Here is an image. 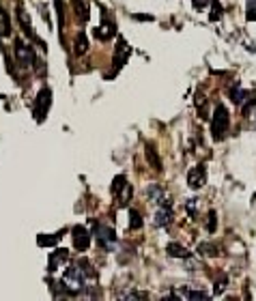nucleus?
Listing matches in <instances>:
<instances>
[{
    "label": "nucleus",
    "mask_w": 256,
    "mask_h": 301,
    "mask_svg": "<svg viewBox=\"0 0 256 301\" xmlns=\"http://www.w3.org/2000/svg\"><path fill=\"white\" fill-rule=\"evenodd\" d=\"M228 125H230V114H228V108L224 103L215 105V116L211 121V136L213 140H224L228 134Z\"/></svg>",
    "instance_id": "nucleus-1"
},
{
    "label": "nucleus",
    "mask_w": 256,
    "mask_h": 301,
    "mask_svg": "<svg viewBox=\"0 0 256 301\" xmlns=\"http://www.w3.org/2000/svg\"><path fill=\"white\" fill-rule=\"evenodd\" d=\"M84 280H86V273L80 269V267H69V269L62 273L60 286H62V290H67V295H78V292L84 288Z\"/></svg>",
    "instance_id": "nucleus-2"
},
{
    "label": "nucleus",
    "mask_w": 256,
    "mask_h": 301,
    "mask_svg": "<svg viewBox=\"0 0 256 301\" xmlns=\"http://www.w3.org/2000/svg\"><path fill=\"white\" fill-rule=\"evenodd\" d=\"M15 58H18V65H20V67H24V69H30L37 63L33 47H30L26 41H22V39L15 41Z\"/></svg>",
    "instance_id": "nucleus-3"
},
{
    "label": "nucleus",
    "mask_w": 256,
    "mask_h": 301,
    "mask_svg": "<svg viewBox=\"0 0 256 301\" xmlns=\"http://www.w3.org/2000/svg\"><path fill=\"white\" fill-rule=\"evenodd\" d=\"M50 105H52V91H50V88H41L39 95H37V101H35V118H37V123L45 121Z\"/></svg>",
    "instance_id": "nucleus-4"
},
{
    "label": "nucleus",
    "mask_w": 256,
    "mask_h": 301,
    "mask_svg": "<svg viewBox=\"0 0 256 301\" xmlns=\"http://www.w3.org/2000/svg\"><path fill=\"white\" fill-rule=\"evenodd\" d=\"M18 20H20V26H22V30L26 32V37H28V39H33V41H37V43H39V45H41L43 50H45V43H41V41H39V39H37L35 30H33V24H30V18H28V13L24 11V7H22V5H18Z\"/></svg>",
    "instance_id": "nucleus-5"
},
{
    "label": "nucleus",
    "mask_w": 256,
    "mask_h": 301,
    "mask_svg": "<svg viewBox=\"0 0 256 301\" xmlns=\"http://www.w3.org/2000/svg\"><path fill=\"white\" fill-rule=\"evenodd\" d=\"M187 183H189L191 190H201V187L207 183V170H205V166L191 168L189 172H187Z\"/></svg>",
    "instance_id": "nucleus-6"
},
{
    "label": "nucleus",
    "mask_w": 256,
    "mask_h": 301,
    "mask_svg": "<svg viewBox=\"0 0 256 301\" xmlns=\"http://www.w3.org/2000/svg\"><path fill=\"white\" fill-rule=\"evenodd\" d=\"M71 232H74V246L78 248V252H86V250H89L91 234H89V230H86L84 226H76Z\"/></svg>",
    "instance_id": "nucleus-7"
},
{
    "label": "nucleus",
    "mask_w": 256,
    "mask_h": 301,
    "mask_svg": "<svg viewBox=\"0 0 256 301\" xmlns=\"http://www.w3.org/2000/svg\"><path fill=\"white\" fill-rule=\"evenodd\" d=\"M95 239H97V243H99L103 250H110L112 243L116 241L114 230L108 228V226H97V230H95Z\"/></svg>",
    "instance_id": "nucleus-8"
},
{
    "label": "nucleus",
    "mask_w": 256,
    "mask_h": 301,
    "mask_svg": "<svg viewBox=\"0 0 256 301\" xmlns=\"http://www.w3.org/2000/svg\"><path fill=\"white\" fill-rule=\"evenodd\" d=\"M69 260V252L67 250H56L50 254V263H47V271L50 273H56L60 269V265H65Z\"/></svg>",
    "instance_id": "nucleus-9"
},
{
    "label": "nucleus",
    "mask_w": 256,
    "mask_h": 301,
    "mask_svg": "<svg viewBox=\"0 0 256 301\" xmlns=\"http://www.w3.org/2000/svg\"><path fill=\"white\" fill-rule=\"evenodd\" d=\"M147 194H149V198L153 200V202H157L159 207H168V205H170V200H168V194L164 192V187L151 185L149 190H147Z\"/></svg>",
    "instance_id": "nucleus-10"
},
{
    "label": "nucleus",
    "mask_w": 256,
    "mask_h": 301,
    "mask_svg": "<svg viewBox=\"0 0 256 301\" xmlns=\"http://www.w3.org/2000/svg\"><path fill=\"white\" fill-rule=\"evenodd\" d=\"M132 54V47L125 43V39H118V45H116V56H114V63H116V69H121L125 61L130 58Z\"/></svg>",
    "instance_id": "nucleus-11"
},
{
    "label": "nucleus",
    "mask_w": 256,
    "mask_h": 301,
    "mask_svg": "<svg viewBox=\"0 0 256 301\" xmlns=\"http://www.w3.org/2000/svg\"><path fill=\"white\" fill-rule=\"evenodd\" d=\"M145 157H147V161H149V166L153 168V170H162L164 166H162V159H159V155H157V151H155V146L153 144H147L145 146Z\"/></svg>",
    "instance_id": "nucleus-12"
},
{
    "label": "nucleus",
    "mask_w": 256,
    "mask_h": 301,
    "mask_svg": "<svg viewBox=\"0 0 256 301\" xmlns=\"http://www.w3.org/2000/svg\"><path fill=\"white\" fill-rule=\"evenodd\" d=\"M71 5H74V9H76V18L82 22V24H86L89 22V3L86 0H71Z\"/></svg>",
    "instance_id": "nucleus-13"
},
{
    "label": "nucleus",
    "mask_w": 256,
    "mask_h": 301,
    "mask_svg": "<svg viewBox=\"0 0 256 301\" xmlns=\"http://www.w3.org/2000/svg\"><path fill=\"white\" fill-rule=\"evenodd\" d=\"M172 222V209L168 207H159V211L155 213V226H168Z\"/></svg>",
    "instance_id": "nucleus-14"
},
{
    "label": "nucleus",
    "mask_w": 256,
    "mask_h": 301,
    "mask_svg": "<svg viewBox=\"0 0 256 301\" xmlns=\"http://www.w3.org/2000/svg\"><path fill=\"white\" fill-rule=\"evenodd\" d=\"M86 50H89V39H86L84 32H78V37L74 41V52H76V56H82V54H86Z\"/></svg>",
    "instance_id": "nucleus-15"
},
{
    "label": "nucleus",
    "mask_w": 256,
    "mask_h": 301,
    "mask_svg": "<svg viewBox=\"0 0 256 301\" xmlns=\"http://www.w3.org/2000/svg\"><path fill=\"white\" fill-rule=\"evenodd\" d=\"M112 35H114V24H110L108 20H103L101 26L95 30V37L103 39V41H106V39H112Z\"/></svg>",
    "instance_id": "nucleus-16"
},
{
    "label": "nucleus",
    "mask_w": 256,
    "mask_h": 301,
    "mask_svg": "<svg viewBox=\"0 0 256 301\" xmlns=\"http://www.w3.org/2000/svg\"><path fill=\"white\" fill-rule=\"evenodd\" d=\"M166 252H168V256H172V258H189V252L183 246H179V243H168Z\"/></svg>",
    "instance_id": "nucleus-17"
},
{
    "label": "nucleus",
    "mask_w": 256,
    "mask_h": 301,
    "mask_svg": "<svg viewBox=\"0 0 256 301\" xmlns=\"http://www.w3.org/2000/svg\"><path fill=\"white\" fill-rule=\"evenodd\" d=\"M11 35V20L3 7H0V37H9Z\"/></svg>",
    "instance_id": "nucleus-18"
},
{
    "label": "nucleus",
    "mask_w": 256,
    "mask_h": 301,
    "mask_svg": "<svg viewBox=\"0 0 256 301\" xmlns=\"http://www.w3.org/2000/svg\"><path fill=\"white\" fill-rule=\"evenodd\" d=\"M245 97H247V91H243V88L239 86V84H235L233 88H230V99H233L235 103H241Z\"/></svg>",
    "instance_id": "nucleus-19"
},
{
    "label": "nucleus",
    "mask_w": 256,
    "mask_h": 301,
    "mask_svg": "<svg viewBox=\"0 0 256 301\" xmlns=\"http://www.w3.org/2000/svg\"><path fill=\"white\" fill-rule=\"evenodd\" d=\"M130 228L132 230L142 228V217H140V213L136 209H130Z\"/></svg>",
    "instance_id": "nucleus-20"
},
{
    "label": "nucleus",
    "mask_w": 256,
    "mask_h": 301,
    "mask_svg": "<svg viewBox=\"0 0 256 301\" xmlns=\"http://www.w3.org/2000/svg\"><path fill=\"white\" fill-rule=\"evenodd\" d=\"M209 20L211 22H220L222 20V5L218 0H211V13H209Z\"/></svg>",
    "instance_id": "nucleus-21"
},
{
    "label": "nucleus",
    "mask_w": 256,
    "mask_h": 301,
    "mask_svg": "<svg viewBox=\"0 0 256 301\" xmlns=\"http://www.w3.org/2000/svg\"><path fill=\"white\" fill-rule=\"evenodd\" d=\"M56 241H58V234H52V237H47V234H39L37 237V243L43 248H50V246H56Z\"/></svg>",
    "instance_id": "nucleus-22"
},
{
    "label": "nucleus",
    "mask_w": 256,
    "mask_h": 301,
    "mask_svg": "<svg viewBox=\"0 0 256 301\" xmlns=\"http://www.w3.org/2000/svg\"><path fill=\"white\" fill-rule=\"evenodd\" d=\"M116 198H118V202H121V205H127V200L132 198V185H130V183H125V185H123V190L116 194Z\"/></svg>",
    "instance_id": "nucleus-23"
},
{
    "label": "nucleus",
    "mask_w": 256,
    "mask_h": 301,
    "mask_svg": "<svg viewBox=\"0 0 256 301\" xmlns=\"http://www.w3.org/2000/svg\"><path fill=\"white\" fill-rule=\"evenodd\" d=\"M198 252H201V254H205V256H215L218 254V248L213 246V243H201V246H198Z\"/></svg>",
    "instance_id": "nucleus-24"
},
{
    "label": "nucleus",
    "mask_w": 256,
    "mask_h": 301,
    "mask_svg": "<svg viewBox=\"0 0 256 301\" xmlns=\"http://www.w3.org/2000/svg\"><path fill=\"white\" fill-rule=\"evenodd\" d=\"M54 7H56V20H58V26L62 30V26H65V11H62V3H60V0H54Z\"/></svg>",
    "instance_id": "nucleus-25"
},
{
    "label": "nucleus",
    "mask_w": 256,
    "mask_h": 301,
    "mask_svg": "<svg viewBox=\"0 0 256 301\" xmlns=\"http://www.w3.org/2000/svg\"><path fill=\"white\" fill-rule=\"evenodd\" d=\"M123 185H125V176H123V174H118L114 181H112V196H116V194L123 190Z\"/></svg>",
    "instance_id": "nucleus-26"
},
{
    "label": "nucleus",
    "mask_w": 256,
    "mask_h": 301,
    "mask_svg": "<svg viewBox=\"0 0 256 301\" xmlns=\"http://www.w3.org/2000/svg\"><path fill=\"white\" fill-rule=\"evenodd\" d=\"M196 108H201V116H203V118L209 116V114H207V101H205V97H203V95H198V97H196Z\"/></svg>",
    "instance_id": "nucleus-27"
},
{
    "label": "nucleus",
    "mask_w": 256,
    "mask_h": 301,
    "mask_svg": "<svg viewBox=\"0 0 256 301\" xmlns=\"http://www.w3.org/2000/svg\"><path fill=\"white\" fill-rule=\"evenodd\" d=\"M226 284H228L226 275H222V278L218 280V284H215V288H213V292H215V295H220V292H224V290H226Z\"/></svg>",
    "instance_id": "nucleus-28"
},
{
    "label": "nucleus",
    "mask_w": 256,
    "mask_h": 301,
    "mask_svg": "<svg viewBox=\"0 0 256 301\" xmlns=\"http://www.w3.org/2000/svg\"><path fill=\"white\" fill-rule=\"evenodd\" d=\"M247 20L256 22V0H247Z\"/></svg>",
    "instance_id": "nucleus-29"
},
{
    "label": "nucleus",
    "mask_w": 256,
    "mask_h": 301,
    "mask_svg": "<svg viewBox=\"0 0 256 301\" xmlns=\"http://www.w3.org/2000/svg\"><path fill=\"white\" fill-rule=\"evenodd\" d=\"M185 297H187V299H209V295H207V292H203V290H187Z\"/></svg>",
    "instance_id": "nucleus-30"
},
{
    "label": "nucleus",
    "mask_w": 256,
    "mask_h": 301,
    "mask_svg": "<svg viewBox=\"0 0 256 301\" xmlns=\"http://www.w3.org/2000/svg\"><path fill=\"white\" fill-rule=\"evenodd\" d=\"M215 217H218V215H215V211H211V213H209V224H207V230H209V232H213L215 226H218V219H215Z\"/></svg>",
    "instance_id": "nucleus-31"
},
{
    "label": "nucleus",
    "mask_w": 256,
    "mask_h": 301,
    "mask_svg": "<svg viewBox=\"0 0 256 301\" xmlns=\"http://www.w3.org/2000/svg\"><path fill=\"white\" fill-rule=\"evenodd\" d=\"M196 207H198V200H196V198H189V202H187V211H189V215H191V217L196 215Z\"/></svg>",
    "instance_id": "nucleus-32"
},
{
    "label": "nucleus",
    "mask_w": 256,
    "mask_h": 301,
    "mask_svg": "<svg viewBox=\"0 0 256 301\" xmlns=\"http://www.w3.org/2000/svg\"><path fill=\"white\" fill-rule=\"evenodd\" d=\"M125 299H147L149 295L147 292H127V295H123Z\"/></svg>",
    "instance_id": "nucleus-33"
},
{
    "label": "nucleus",
    "mask_w": 256,
    "mask_h": 301,
    "mask_svg": "<svg viewBox=\"0 0 256 301\" xmlns=\"http://www.w3.org/2000/svg\"><path fill=\"white\" fill-rule=\"evenodd\" d=\"M207 3H209V0H194V7L196 9H205Z\"/></svg>",
    "instance_id": "nucleus-34"
}]
</instances>
